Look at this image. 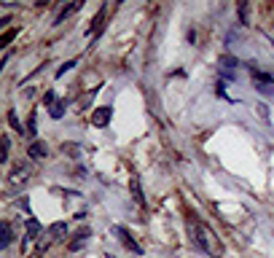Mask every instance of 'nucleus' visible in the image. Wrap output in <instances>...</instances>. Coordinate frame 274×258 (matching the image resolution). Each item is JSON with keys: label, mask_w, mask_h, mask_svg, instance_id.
<instances>
[{"label": "nucleus", "mask_w": 274, "mask_h": 258, "mask_svg": "<svg viewBox=\"0 0 274 258\" xmlns=\"http://www.w3.org/2000/svg\"><path fill=\"white\" fill-rule=\"evenodd\" d=\"M212 240H215V237H212L210 228H207L204 223H196V237H194V242L199 245L204 253H210V255L218 253V247H215V242H212Z\"/></svg>", "instance_id": "1"}, {"label": "nucleus", "mask_w": 274, "mask_h": 258, "mask_svg": "<svg viewBox=\"0 0 274 258\" xmlns=\"http://www.w3.org/2000/svg\"><path fill=\"white\" fill-rule=\"evenodd\" d=\"M248 68H250V73H253L256 89H261V92H271V86H274V78H271V75H266V73L256 70V65H253V62H248Z\"/></svg>", "instance_id": "2"}, {"label": "nucleus", "mask_w": 274, "mask_h": 258, "mask_svg": "<svg viewBox=\"0 0 274 258\" xmlns=\"http://www.w3.org/2000/svg\"><path fill=\"white\" fill-rule=\"evenodd\" d=\"M113 232L118 234V240H121V245H124L127 250H132L135 255H140V253H143V247H140V245L135 242V237H132V234L127 232V228H124V226H116V228H113Z\"/></svg>", "instance_id": "3"}, {"label": "nucleus", "mask_w": 274, "mask_h": 258, "mask_svg": "<svg viewBox=\"0 0 274 258\" xmlns=\"http://www.w3.org/2000/svg\"><path fill=\"white\" fill-rule=\"evenodd\" d=\"M110 119H113V108L110 105H100V108L92 113V127H108Z\"/></svg>", "instance_id": "4"}, {"label": "nucleus", "mask_w": 274, "mask_h": 258, "mask_svg": "<svg viewBox=\"0 0 274 258\" xmlns=\"http://www.w3.org/2000/svg\"><path fill=\"white\" fill-rule=\"evenodd\" d=\"M27 180H30V169L22 167V164L8 172V186H11V188H19L22 183H27Z\"/></svg>", "instance_id": "5"}, {"label": "nucleus", "mask_w": 274, "mask_h": 258, "mask_svg": "<svg viewBox=\"0 0 274 258\" xmlns=\"http://www.w3.org/2000/svg\"><path fill=\"white\" fill-rule=\"evenodd\" d=\"M129 191H132V196H135V202L145 207V194H143V186H140V178L137 175L129 178Z\"/></svg>", "instance_id": "6"}, {"label": "nucleus", "mask_w": 274, "mask_h": 258, "mask_svg": "<svg viewBox=\"0 0 274 258\" xmlns=\"http://www.w3.org/2000/svg\"><path fill=\"white\" fill-rule=\"evenodd\" d=\"M41 232H43V226H41V223H38L35 218L30 215V218H27V223H24V242H30V240H35V237L41 234Z\"/></svg>", "instance_id": "7"}, {"label": "nucleus", "mask_w": 274, "mask_h": 258, "mask_svg": "<svg viewBox=\"0 0 274 258\" xmlns=\"http://www.w3.org/2000/svg\"><path fill=\"white\" fill-rule=\"evenodd\" d=\"M105 11H108V8L102 6L100 11H97V16L92 19V24H89V30H86V38H94V35H97V33L102 30V22H105Z\"/></svg>", "instance_id": "8"}, {"label": "nucleus", "mask_w": 274, "mask_h": 258, "mask_svg": "<svg viewBox=\"0 0 274 258\" xmlns=\"http://www.w3.org/2000/svg\"><path fill=\"white\" fill-rule=\"evenodd\" d=\"M49 234H51V240H65L68 237V223L65 221H56L49 226Z\"/></svg>", "instance_id": "9"}, {"label": "nucleus", "mask_w": 274, "mask_h": 258, "mask_svg": "<svg viewBox=\"0 0 274 258\" xmlns=\"http://www.w3.org/2000/svg\"><path fill=\"white\" fill-rule=\"evenodd\" d=\"M46 156H49V146L41 142V140H35L30 146V159H46Z\"/></svg>", "instance_id": "10"}, {"label": "nucleus", "mask_w": 274, "mask_h": 258, "mask_svg": "<svg viewBox=\"0 0 274 258\" xmlns=\"http://www.w3.org/2000/svg\"><path fill=\"white\" fill-rule=\"evenodd\" d=\"M89 237H92V232H89V228H83V232H78V234H75V240L70 242V250H81V247L89 242Z\"/></svg>", "instance_id": "11"}, {"label": "nucleus", "mask_w": 274, "mask_h": 258, "mask_svg": "<svg viewBox=\"0 0 274 258\" xmlns=\"http://www.w3.org/2000/svg\"><path fill=\"white\" fill-rule=\"evenodd\" d=\"M78 8H81V3H70V6H65V8H62V11H59V14H56V19H54V24H62V22H65V19H68V16H73L75 11H78Z\"/></svg>", "instance_id": "12"}, {"label": "nucleus", "mask_w": 274, "mask_h": 258, "mask_svg": "<svg viewBox=\"0 0 274 258\" xmlns=\"http://www.w3.org/2000/svg\"><path fill=\"white\" fill-rule=\"evenodd\" d=\"M239 65V60L237 56H229V54H223L221 56V68H223V75H231V70Z\"/></svg>", "instance_id": "13"}, {"label": "nucleus", "mask_w": 274, "mask_h": 258, "mask_svg": "<svg viewBox=\"0 0 274 258\" xmlns=\"http://www.w3.org/2000/svg\"><path fill=\"white\" fill-rule=\"evenodd\" d=\"M11 240H14V237H11V223L3 221V226H0V247H8Z\"/></svg>", "instance_id": "14"}, {"label": "nucleus", "mask_w": 274, "mask_h": 258, "mask_svg": "<svg viewBox=\"0 0 274 258\" xmlns=\"http://www.w3.org/2000/svg\"><path fill=\"white\" fill-rule=\"evenodd\" d=\"M65 105H68V102H65V100H56V102L51 105V108H49V116H51L54 121L65 116Z\"/></svg>", "instance_id": "15"}, {"label": "nucleus", "mask_w": 274, "mask_h": 258, "mask_svg": "<svg viewBox=\"0 0 274 258\" xmlns=\"http://www.w3.org/2000/svg\"><path fill=\"white\" fill-rule=\"evenodd\" d=\"M6 119H8V124H11V129H14V132H19V135H24V132H27V129L22 127V121L16 119V113H14V110H8V116H6Z\"/></svg>", "instance_id": "16"}, {"label": "nucleus", "mask_w": 274, "mask_h": 258, "mask_svg": "<svg viewBox=\"0 0 274 258\" xmlns=\"http://www.w3.org/2000/svg\"><path fill=\"white\" fill-rule=\"evenodd\" d=\"M27 135H30V137L38 135V113L35 110L30 113V119H27Z\"/></svg>", "instance_id": "17"}, {"label": "nucleus", "mask_w": 274, "mask_h": 258, "mask_svg": "<svg viewBox=\"0 0 274 258\" xmlns=\"http://www.w3.org/2000/svg\"><path fill=\"white\" fill-rule=\"evenodd\" d=\"M0 146H3V151H0V161H8V151H11V137L8 135H3V140H0Z\"/></svg>", "instance_id": "18"}, {"label": "nucleus", "mask_w": 274, "mask_h": 258, "mask_svg": "<svg viewBox=\"0 0 274 258\" xmlns=\"http://www.w3.org/2000/svg\"><path fill=\"white\" fill-rule=\"evenodd\" d=\"M62 151H68L70 156H78L81 151H83V146H78V142H65V146H62Z\"/></svg>", "instance_id": "19"}, {"label": "nucleus", "mask_w": 274, "mask_h": 258, "mask_svg": "<svg viewBox=\"0 0 274 258\" xmlns=\"http://www.w3.org/2000/svg\"><path fill=\"white\" fill-rule=\"evenodd\" d=\"M75 65H78V60H68V62H65V65H62L59 70H56V78H62L65 73H70V70L75 68Z\"/></svg>", "instance_id": "20"}, {"label": "nucleus", "mask_w": 274, "mask_h": 258, "mask_svg": "<svg viewBox=\"0 0 274 258\" xmlns=\"http://www.w3.org/2000/svg\"><path fill=\"white\" fill-rule=\"evenodd\" d=\"M248 8H250L248 3H239V6H237V11H239V24H250V22H248Z\"/></svg>", "instance_id": "21"}, {"label": "nucleus", "mask_w": 274, "mask_h": 258, "mask_svg": "<svg viewBox=\"0 0 274 258\" xmlns=\"http://www.w3.org/2000/svg\"><path fill=\"white\" fill-rule=\"evenodd\" d=\"M97 92H100V86H94V89H92V92L86 94V97H83V102H81V105H83V108H89V105H92V100H94V97H97Z\"/></svg>", "instance_id": "22"}, {"label": "nucleus", "mask_w": 274, "mask_h": 258, "mask_svg": "<svg viewBox=\"0 0 274 258\" xmlns=\"http://www.w3.org/2000/svg\"><path fill=\"white\" fill-rule=\"evenodd\" d=\"M54 102H56V97H54V92H46V97H43V105H46V108H51Z\"/></svg>", "instance_id": "23"}, {"label": "nucleus", "mask_w": 274, "mask_h": 258, "mask_svg": "<svg viewBox=\"0 0 274 258\" xmlns=\"http://www.w3.org/2000/svg\"><path fill=\"white\" fill-rule=\"evenodd\" d=\"M14 35H16V30H11V33H6V35H3V43H0V46H8V43L14 41Z\"/></svg>", "instance_id": "24"}, {"label": "nucleus", "mask_w": 274, "mask_h": 258, "mask_svg": "<svg viewBox=\"0 0 274 258\" xmlns=\"http://www.w3.org/2000/svg\"><path fill=\"white\" fill-rule=\"evenodd\" d=\"M258 113L263 116V121H269V110H266V105H258Z\"/></svg>", "instance_id": "25"}]
</instances>
